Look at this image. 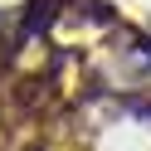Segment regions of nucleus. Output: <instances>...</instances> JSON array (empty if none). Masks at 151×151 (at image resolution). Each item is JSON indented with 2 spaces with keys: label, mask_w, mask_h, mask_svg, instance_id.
Here are the masks:
<instances>
[{
  "label": "nucleus",
  "mask_w": 151,
  "mask_h": 151,
  "mask_svg": "<svg viewBox=\"0 0 151 151\" xmlns=\"http://www.w3.org/2000/svg\"><path fill=\"white\" fill-rule=\"evenodd\" d=\"M54 15H59V5L54 0H29V10H24V34H39L54 24Z\"/></svg>",
  "instance_id": "obj_1"
}]
</instances>
